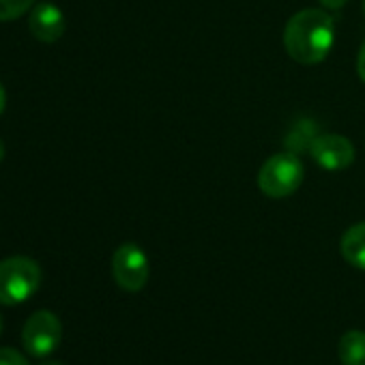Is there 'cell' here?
I'll use <instances>...</instances> for the list:
<instances>
[{
    "label": "cell",
    "mask_w": 365,
    "mask_h": 365,
    "mask_svg": "<svg viewBox=\"0 0 365 365\" xmlns=\"http://www.w3.org/2000/svg\"><path fill=\"white\" fill-rule=\"evenodd\" d=\"M318 3L324 7V9H341L348 0H318Z\"/></svg>",
    "instance_id": "5bb4252c"
},
{
    "label": "cell",
    "mask_w": 365,
    "mask_h": 365,
    "mask_svg": "<svg viewBox=\"0 0 365 365\" xmlns=\"http://www.w3.org/2000/svg\"><path fill=\"white\" fill-rule=\"evenodd\" d=\"M3 157H5V144H3V140H0V161H3Z\"/></svg>",
    "instance_id": "2e32d148"
},
{
    "label": "cell",
    "mask_w": 365,
    "mask_h": 365,
    "mask_svg": "<svg viewBox=\"0 0 365 365\" xmlns=\"http://www.w3.org/2000/svg\"><path fill=\"white\" fill-rule=\"evenodd\" d=\"M341 258L354 269L365 271V222L350 226L339 241Z\"/></svg>",
    "instance_id": "9c48e42d"
},
{
    "label": "cell",
    "mask_w": 365,
    "mask_h": 365,
    "mask_svg": "<svg viewBox=\"0 0 365 365\" xmlns=\"http://www.w3.org/2000/svg\"><path fill=\"white\" fill-rule=\"evenodd\" d=\"M363 14H365V0H363Z\"/></svg>",
    "instance_id": "d6986e66"
},
{
    "label": "cell",
    "mask_w": 365,
    "mask_h": 365,
    "mask_svg": "<svg viewBox=\"0 0 365 365\" xmlns=\"http://www.w3.org/2000/svg\"><path fill=\"white\" fill-rule=\"evenodd\" d=\"M63 341V324L56 314L48 309L35 312L22 329V346L31 356L43 359L52 354Z\"/></svg>",
    "instance_id": "277c9868"
},
{
    "label": "cell",
    "mask_w": 365,
    "mask_h": 365,
    "mask_svg": "<svg viewBox=\"0 0 365 365\" xmlns=\"http://www.w3.org/2000/svg\"><path fill=\"white\" fill-rule=\"evenodd\" d=\"M305 168L294 153L271 155L258 172V190L269 198H288L303 182Z\"/></svg>",
    "instance_id": "3957f363"
},
{
    "label": "cell",
    "mask_w": 365,
    "mask_h": 365,
    "mask_svg": "<svg viewBox=\"0 0 365 365\" xmlns=\"http://www.w3.org/2000/svg\"><path fill=\"white\" fill-rule=\"evenodd\" d=\"M337 354L341 365H365V333L348 331L341 335Z\"/></svg>",
    "instance_id": "30bf717a"
},
{
    "label": "cell",
    "mask_w": 365,
    "mask_h": 365,
    "mask_svg": "<svg viewBox=\"0 0 365 365\" xmlns=\"http://www.w3.org/2000/svg\"><path fill=\"white\" fill-rule=\"evenodd\" d=\"M35 7V0H0V22H11L29 14Z\"/></svg>",
    "instance_id": "8fae6325"
},
{
    "label": "cell",
    "mask_w": 365,
    "mask_h": 365,
    "mask_svg": "<svg viewBox=\"0 0 365 365\" xmlns=\"http://www.w3.org/2000/svg\"><path fill=\"white\" fill-rule=\"evenodd\" d=\"M320 135L318 123L312 118H299L290 125L286 138H284V146L288 153L301 155V153H309L314 140Z\"/></svg>",
    "instance_id": "ba28073f"
},
{
    "label": "cell",
    "mask_w": 365,
    "mask_h": 365,
    "mask_svg": "<svg viewBox=\"0 0 365 365\" xmlns=\"http://www.w3.org/2000/svg\"><path fill=\"white\" fill-rule=\"evenodd\" d=\"M5 108H7V93H5V86L0 84V114L5 112Z\"/></svg>",
    "instance_id": "9a60e30c"
},
{
    "label": "cell",
    "mask_w": 365,
    "mask_h": 365,
    "mask_svg": "<svg viewBox=\"0 0 365 365\" xmlns=\"http://www.w3.org/2000/svg\"><path fill=\"white\" fill-rule=\"evenodd\" d=\"M309 155L320 168H324L329 172H339L354 161L356 153L348 138H344L339 133H320L314 140Z\"/></svg>",
    "instance_id": "8992f818"
},
{
    "label": "cell",
    "mask_w": 365,
    "mask_h": 365,
    "mask_svg": "<svg viewBox=\"0 0 365 365\" xmlns=\"http://www.w3.org/2000/svg\"><path fill=\"white\" fill-rule=\"evenodd\" d=\"M114 282L127 292H140L150 275V264L144 250L135 243H123L112 256Z\"/></svg>",
    "instance_id": "5b68a950"
},
{
    "label": "cell",
    "mask_w": 365,
    "mask_h": 365,
    "mask_svg": "<svg viewBox=\"0 0 365 365\" xmlns=\"http://www.w3.org/2000/svg\"><path fill=\"white\" fill-rule=\"evenodd\" d=\"M41 365H63V363H58V361H46V363H41Z\"/></svg>",
    "instance_id": "e0dca14e"
},
{
    "label": "cell",
    "mask_w": 365,
    "mask_h": 365,
    "mask_svg": "<svg viewBox=\"0 0 365 365\" xmlns=\"http://www.w3.org/2000/svg\"><path fill=\"white\" fill-rule=\"evenodd\" d=\"M356 73H359V78L365 82V41H363V46H361V50H359V58H356Z\"/></svg>",
    "instance_id": "4fadbf2b"
},
{
    "label": "cell",
    "mask_w": 365,
    "mask_h": 365,
    "mask_svg": "<svg viewBox=\"0 0 365 365\" xmlns=\"http://www.w3.org/2000/svg\"><path fill=\"white\" fill-rule=\"evenodd\" d=\"M0 365H29V359L14 348H0Z\"/></svg>",
    "instance_id": "7c38bea8"
},
{
    "label": "cell",
    "mask_w": 365,
    "mask_h": 365,
    "mask_svg": "<svg viewBox=\"0 0 365 365\" xmlns=\"http://www.w3.org/2000/svg\"><path fill=\"white\" fill-rule=\"evenodd\" d=\"M335 43V20L322 9L294 14L284 29V48L299 65L322 63Z\"/></svg>",
    "instance_id": "6da1fadb"
},
{
    "label": "cell",
    "mask_w": 365,
    "mask_h": 365,
    "mask_svg": "<svg viewBox=\"0 0 365 365\" xmlns=\"http://www.w3.org/2000/svg\"><path fill=\"white\" fill-rule=\"evenodd\" d=\"M41 286V267L29 256L0 260V303L20 305Z\"/></svg>",
    "instance_id": "7a4b0ae2"
},
{
    "label": "cell",
    "mask_w": 365,
    "mask_h": 365,
    "mask_svg": "<svg viewBox=\"0 0 365 365\" xmlns=\"http://www.w3.org/2000/svg\"><path fill=\"white\" fill-rule=\"evenodd\" d=\"M0 333H3V316H0Z\"/></svg>",
    "instance_id": "ac0fdd59"
},
{
    "label": "cell",
    "mask_w": 365,
    "mask_h": 365,
    "mask_svg": "<svg viewBox=\"0 0 365 365\" xmlns=\"http://www.w3.org/2000/svg\"><path fill=\"white\" fill-rule=\"evenodd\" d=\"M29 29L35 39L54 43L65 33V14L54 3H37L29 16Z\"/></svg>",
    "instance_id": "52a82bcc"
}]
</instances>
